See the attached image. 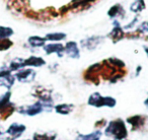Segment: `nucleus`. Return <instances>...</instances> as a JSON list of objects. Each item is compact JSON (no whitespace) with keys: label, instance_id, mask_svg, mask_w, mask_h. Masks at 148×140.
Here are the masks:
<instances>
[{"label":"nucleus","instance_id":"obj_9","mask_svg":"<svg viewBox=\"0 0 148 140\" xmlns=\"http://www.w3.org/2000/svg\"><path fill=\"white\" fill-rule=\"evenodd\" d=\"M146 121H147V117L142 115H134L127 119V122L132 126V129L133 130H137L142 128L145 125Z\"/></svg>","mask_w":148,"mask_h":140},{"label":"nucleus","instance_id":"obj_32","mask_svg":"<svg viewBox=\"0 0 148 140\" xmlns=\"http://www.w3.org/2000/svg\"><path fill=\"white\" fill-rule=\"evenodd\" d=\"M106 125H107V121H106V120H99V121H97V123L95 124V127L101 129V128L105 127Z\"/></svg>","mask_w":148,"mask_h":140},{"label":"nucleus","instance_id":"obj_31","mask_svg":"<svg viewBox=\"0 0 148 140\" xmlns=\"http://www.w3.org/2000/svg\"><path fill=\"white\" fill-rule=\"evenodd\" d=\"M11 74V71L9 70L8 67H1L0 68V78L1 77H4V76H7V75H10Z\"/></svg>","mask_w":148,"mask_h":140},{"label":"nucleus","instance_id":"obj_20","mask_svg":"<svg viewBox=\"0 0 148 140\" xmlns=\"http://www.w3.org/2000/svg\"><path fill=\"white\" fill-rule=\"evenodd\" d=\"M74 109V106L71 104H59V105L55 106V110L57 113L62 114V115H67L70 114Z\"/></svg>","mask_w":148,"mask_h":140},{"label":"nucleus","instance_id":"obj_21","mask_svg":"<svg viewBox=\"0 0 148 140\" xmlns=\"http://www.w3.org/2000/svg\"><path fill=\"white\" fill-rule=\"evenodd\" d=\"M101 136V130L95 131L90 134H86V135H79L75 140H99Z\"/></svg>","mask_w":148,"mask_h":140},{"label":"nucleus","instance_id":"obj_23","mask_svg":"<svg viewBox=\"0 0 148 140\" xmlns=\"http://www.w3.org/2000/svg\"><path fill=\"white\" fill-rule=\"evenodd\" d=\"M14 31L10 27H4V25H0V39H9L12 37Z\"/></svg>","mask_w":148,"mask_h":140},{"label":"nucleus","instance_id":"obj_29","mask_svg":"<svg viewBox=\"0 0 148 140\" xmlns=\"http://www.w3.org/2000/svg\"><path fill=\"white\" fill-rule=\"evenodd\" d=\"M138 21H139V19H138V16L136 15L135 17H134L133 19H132L131 21H130L128 25H124L123 27V29H124V31H128V30H132L134 27H137V23H138Z\"/></svg>","mask_w":148,"mask_h":140},{"label":"nucleus","instance_id":"obj_18","mask_svg":"<svg viewBox=\"0 0 148 140\" xmlns=\"http://www.w3.org/2000/svg\"><path fill=\"white\" fill-rule=\"evenodd\" d=\"M67 38V35L65 33L61 32H56V33H49L45 36V39L47 42H61Z\"/></svg>","mask_w":148,"mask_h":140},{"label":"nucleus","instance_id":"obj_6","mask_svg":"<svg viewBox=\"0 0 148 140\" xmlns=\"http://www.w3.org/2000/svg\"><path fill=\"white\" fill-rule=\"evenodd\" d=\"M105 38L101 36H92V37L86 38V39L81 40L80 46L81 48L86 50H95L103 42Z\"/></svg>","mask_w":148,"mask_h":140},{"label":"nucleus","instance_id":"obj_19","mask_svg":"<svg viewBox=\"0 0 148 140\" xmlns=\"http://www.w3.org/2000/svg\"><path fill=\"white\" fill-rule=\"evenodd\" d=\"M15 82V76L12 74L10 75H7V76H4V77H1L0 78V85L7 89H10L11 87L13 86Z\"/></svg>","mask_w":148,"mask_h":140},{"label":"nucleus","instance_id":"obj_22","mask_svg":"<svg viewBox=\"0 0 148 140\" xmlns=\"http://www.w3.org/2000/svg\"><path fill=\"white\" fill-rule=\"evenodd\" d=\"M95 0H74V1H72L67 6L70 10V9H72V8H79V7L88 5V4H90V3L95 2Z\"/></svg>","mask_w":148,"mask_h":140},{"label":"nucleus","instance_id":"obj_30","mask_svg":"<svg viewBox=\"0 0 148 140\" xmlns=\"http://www.w3.org/2000/svg\"><path fill=\"white\" fill-rule=\"evenodd\" d=\"M117 101L116 99L112 97H105V107H109V108H113L116 106Z\"/></svg>","mask_w":148,"mask_h":140},{"label":"nucleus","instance_id":"obj_16","mask_svg":"<svg viewBox=\"0 0 148 140\" xmlns=\"http://www.w3.org/2000/svg\"><path fill=\"white\" fill-rule=\"evenodd\" d=\"M25 67V59L23 58H14L13 60H11L8 65V68L11 72H16Z\"/></svg>","mask_w":148,"mask_h":140},{"label":"nucleus","instance_id":"obj_14","mask_svg":"<svg viewBox=\"0 0 148 140\" xmlns=\"http://www.w3.org/2000/svg\"><path fill=\"white\" fill-rule=\"evenodd\" d=\"M46 64L45 59L38 56H29V58L25 59V67H42Z\"/></svg>","mask_w":148,"mask_h":140},{"label":"nucleus","instance_id":"obj_33","mask_svg":"<svg viewBox=\"0 0 148 140\" xmlns=\"http://www.w3.org/2000/svg\"><path fill=\"white\" fill-rule=\"evenodd\" d=\"M143 49H144V51H145L146 55H147V57H148V47H147V46H144Z\"/></svg>","mask_w":148,"mask_h":140},{"label":"nucleus","instance_id":"obj_35","mask_svg":"<svg viewBox=\"0 0 148 140\" xmlns=\"http://www.w3.org/2000/svg\"><path fill=\"white\" fill-rule=\"evenodd\" d=\"M0 120H1V118H0Z\"/></svg>","mask_w":148,"mask_h":140},{"label":"nucleus","instance_id":"obj_8","mask_svg":"<svg viewBox=\"0 0 148 140\" xmlns=\"http://www.w3.org/2000/svg\"><path fill=\"white\" fill-rule=\"evenodd\" d=\"M44 50H45L47 55L57 54L59 57H62L64 54V45L61 43H49L46 44Z\"/></svg>","mask_w":148,"mask_h":140},{"label":"nucleus","instance_id":"obj_26","mask_svg":"<svg viewBox=\"0 0 148 140\" xmlns=\"http://www.w3.org/2000/svg\"><path fill=\"white\" fill-rule=\"evenodd\" d=\"M13 46V42L9 39H0V51H6Z\"/></svg>","mask_w":148,"mask_h":140},{"label":"nucleus","instance_id":"obj_11","mask_svg":"<svg viewBox=\"0 0 148 140\" xmlns=\"http://www.w3.org/2000/svg\"><path fill=\"white\" fill-rule=\"evenodd\" d=\"M25 126L23 125V124H18V123H13L9 126V128L7 129L6 133L8 135H10V137H12V140L15 139L16 137L21 136L23 132L25 131Z\"/></svg>","mask_w":148,"mask_h":140},{"label":"nucleus","instance_id":"obj_36","mask_svg":"<svg viewBox=\"0 0 148 140\" xmlns=\"http://www.w3.org/2000/svg\"><path fill=\"white\" fill-rule=\"evenodd\" d=\"M123 140H124V139H123Z\"/></svg>","mask_w":148,"mask_h":140},{"label":"nucleus","instance_id":"obj_28","mask_svg":"<svg viewBox=\"0 0 148 140\" xmlns=\"http://www.w3.org/2000/svg\"><path fill=\"white\" fill-rule=\"evenodd\" d=\"M137 33H139L140 35H146L148 34V21H142L141 23L137 25Z\"/></svg>","mask_w":148,"mask_h":140},{"label":"nucleus","instance_id":"obj_13","mask_svg":"<svg viewBox=\"0 0 148 140\" xmlns=\"http://www.w3.org/2000/svg\"><path fill=\"white\" fill-rule=\"evenodd\" d=\"M34 95L36 97H38L39 101L41 102H53L51 97V91L44 89V87H37L35 93H34Z\"/></svg>","mask_w":148,"mask_h":140},{"label":"nucleus","instance_id":"obj_34","mask_svg":"<svg viewBox=\"0 0 148 140\" xmlns=\"http://www.w3.org/2000/svg\"><path fill=\"white\" fill-rule=\"evenodd\" d=\"M144 104H145L146 106H148V97H147V99L145 100V102H144Z\"/></svg>","mask_w":148,"mask_h":140},{"label":"nucleus","instance_id":"obj_7","mask_svg":"<svg viewBox=\"0 0 148 140\" xmlns=\"http://www.w3.org/2000/svg\"><path fill=\"white\" fill-rule=\"evenodd\" d=\"M64 54L72 59H79L80 57V50H79L78 44L76 42L69 41L64 46Z\"/></svg>","mask_w":148,"mask_h":140},{"label":"nucleus","instance_id":"obj_10","mask_svg":"<svg viewBox=\"0 0 148 140\" xmlns=\"http://www.w3.org/2000/svg\"><path fill=\"white\" fill-rule=\"evenodd\" d=\"M126 14L125 12V8L122 6L120 3H116L114 4L111 8L108 10V16L112 19H118L119 17H124Z\"/></svg>","mask_w":148,"mask_h":140},{"label":"nucleus","instance_id":"obj_12","mask_svg":"<svg viewBox=\"0 0 148 140\" xmlns=\"http://www.w3.org/2000/svg\"><path fill=\"white\" fill-rule=\"evenodd\" d=\"M87 103L89 106H92V107H105V97H103L99 93H93L92 95H89Z\"/></svg>","mask_w":148,"mask_h":140},{"label":"nucleus","instance_id":"obj_25","mask_svg":"<svg viewBox=\"0 0 148 140\" xmlns=\"http://www.w3.org/2000/svg\"><path fill=\"white\" fill-rule=\"evenodd\" d=\"M10 97H11V91H8L2 95H0V110L3 109L5 106H7L10 103Z\"/></svg>","mask_w":148,"mask_h":140},{"label":"nucleus","instance_id":"obj_5","mask_svg":"<svg viewBox=\"0 0 148 140\" xmlns=\"http://www.w3.org/2000/svg\"><path fill=\"white\" fill-rule=\"evenodd\" d=\"M15 79L19 82H32L36 78V71L33 68H23L16 71L14 74Z\"/></svg>","mask_w":148,"mask_h":140},{"label":"nucleus","instance_id":"obj_1","mask_svg":"<svg viewBox=\"0 0 148 140\" xmlns=\"http://www.w3.org/2000/svg\"><path fill=\"white\" fill-rule=\"evenodd\" d=\"M106 135L113 137L117 140H123L128 136V131L123 120L117 119L111 121L107 126Z\"/></svg>","mask_w":148,"mask_h":140},{"label":"nucleus","instance_id":"obj_27","mask_svg":"<svg viewBox=\"0 0 148 140\" xmlns=\"http://www.w3.org/2000/svg\"><path fill=\"white\" fill-rule=\"evenodd\" d=\"M56 135H50V134H34V140H55Z\"/></svg>","mask_w":148,"mask_h":140},{"label":"nucleus","instance_id":"obj_4","mask_svg":"<svg viewBox=\"0 0 148 140\" xmlns=\"http://www.w3.org/2000/svg\"><path fill=\"white\" fill-rule=\"evenodd\" d=\"M125 35L126 34L124 32V29L121 25V23H120V21L118 19H115L113 23V29L108 35V38H110L113 43H118L125 37Z\"/></svg>","mask_w":148,"mask_h":140},{"label":"nucleus","instance_id":"obj_2","mask_svg":"<svg viewBox=\"0 0 148 140\" xmlns=\"http://www.w3.org/2000/svg\"><path fill=\"white\" fill-rule=\"evenodd\" d=\"M101 71V63H95L85 70L83 76H84L85 80L97 84L99 82Z\"/></svg>","mask_w":148,"mask_h":140},{"label":"nucleus","instance_id":"obj_17","mask_svg":"<svg viewBox=\"0 0 148 140\" xmlns=\"http://www.w3.org/2000/svg\"><path fill=\"white\" fill-rule=\"evenodd\" d=\"M145 8H146L145 0H135V1L132 2V4L130 5V11L135 13V14H139V13L142 12Z\"/></svg>","mask_w":148,"mask_h":140},{"label":"nucleus","instance_id":"obj_24","mask_svg":"<svg viewBox=\"0 0 148 140\" xmlns=\"http://www.w3.org/2000/svg\"><path fill=\"white\" fill-rule=\"evenodd\" d=\"M107 61L109 62L112 66H114L115 68H117V69H119V70L125 69V63H124V61H122L121 59H119V58L112 57V58L107 59Z\"/></svg>","mask_w":148,"mask_h":140},{"label":"nucleus","instance_id":"obj_15","mask_svg":"<svg viewBox=\"0 0 148 140\" xmlns=\"http://www.w3.org/2000/svg\"><path fill=\"white\" fill-rule=\"evenodd\" d=\"M46 39L45 37L42 38L40 36H32L27 39V43L31 47L33 48H42V47H45L46 45Z\"/></svg>","mask_w":148,"mask_h":140},{"label":"nucleus","instance_id":"obj_3","mask_svg":"<svg viewBox=\"0 0 148 140\" xmlns=\"http://www.w3.org/2000/svg\"><path fill=\"white\" fill-rule=\"evenodd\" d=\"M17 112L23 115H27V116H36L38 114L42 113L44 111V106L43 103L41 101L37 102V103L33 104V105H29V106H21V107L17 108Z\"/></svg>","mask_w":148,"mask_h":140}]
</instances>
